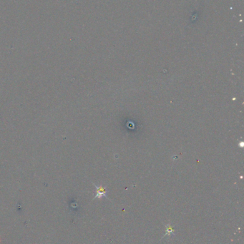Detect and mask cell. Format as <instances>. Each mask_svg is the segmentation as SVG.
<instances>
[{
  "mask_svg": "<svg viewBox=\"0 0 244 244\" xmlns=\"http://www.w3.org/2000/svg\"><path fill=\"white\" fill-rule=\"evenodd\" d=\"M95 187L97 188V193L96 196H95L94 199L95 198H101L103 196H106V191L102 187V186H95Z\"/></svg>",
  "mask_w": 244,
  "mask_h": 244,
  "instance_id": "6da1fadb",
  "label": "cell"
},
{
  "mask_svg": "<svg viewBox=\"0 0 244 244\" xmlns=\"http://www.w3.org/2000/svg\"><path fill=\"white\" fill-rule=\"evenodd\" d=\"M166 227H167L166 231H165V234L164 235V236H165V235H170L173 234V227H172L170 224L167 225Z\"/></svg>",
  "mask_w": 244,
  "mask_h": 244,
  "instance_id": "7a4b0ae2",
  "label": "cell"
}]
</instances>
